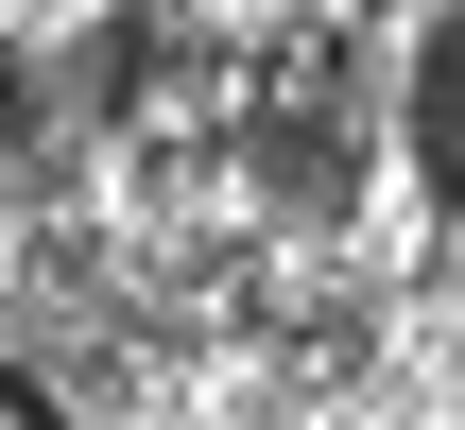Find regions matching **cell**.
<instances>
[{"instance_id": "cell-2", "label": "cell", "mask_w": 465, "mask_h": 430, "mask_svg": "<svg viewBox=\"0 0 465 430\" xmlns=\"http://www.w3.org/2000/svg\"><path fill=\"white\" fill-rule=\"evenodd\" d=\"M0 430H52V414H35V396H17V362H0Z\"/></svg>"}, {"instance_id": "cell-1", "label": "cell", "mask_w": 465, "mask_h": 430, "mask_svg": "<svg viewBox=\"0 0 465 430\" xmlns=\"http://www.w3.org/2000/svg\"><path fill=\"white\" fill-rule=\"evenodd\" d=\"M397 121H414V172H431V190H465V17L414 52V103H397Z\"/></svg>"}]
</instances>
